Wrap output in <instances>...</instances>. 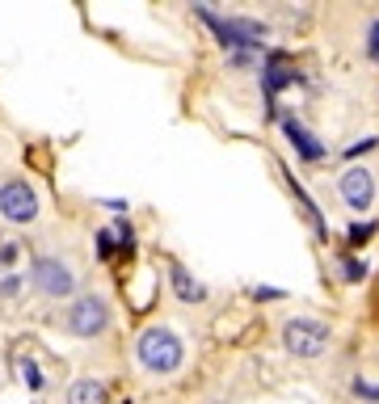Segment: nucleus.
I'll return each instance as SVG.
<instances>
[{"label":"nucleus","instance_id":"obj_16","mask_svg":"<svg viewBox=\"0 0 379 404\" xmlns=\"http://www.w3.org/2000/svg\"><path fill=\"white\" fill-rule=\"evenodd\" d=\"M371 55H375V59H379V21H375V26H371Z\"/></svg>","mask_w":379,"mask_h":404},{"label":"nucleus","instance_id":"obj_5","mask_svg":"<svg viewBox=\"0 0 379 404\" xmlns=\"http://www.w3.org/2000/svg\"><path fill=\"white\" fill-rule=\"evenodd\" d=\"M34 286L51 295V299H63V295H72V286H76V278H72V269L63 266V261H55V257H43V261H34Z\"/></svg>","mask_w":379,"mask_h":404},{"label":"nucleus","instance_id":"obj_13","mask_svg":"<svg viewBox=\"0 0 379 404\" xmlns=\"http://www.w3.org/2000/svg\"><path fill=\"white\" fill-rule=\"evenodd\" d=\"M21 375H26V383H30L34 392L43 388V379H38V371H34V362H21Z\"/></svg>","mask_w":379,"mask_h":404},{"label":"nucleus","instance_id":"obj_3","mask_svg":"<svg viewBox=\"0 0 379 404\" xmlns=\"http://www.w3.org/2000/svg\"><path fill=\"white\" fill-rule=\"evenodd\" d=\"M283 341L291 354H299V358H316L325 346H329V333H325V324H312V320H291L283 328Z\"/></svg>","mask_w":379,"mask_h":404},{"label":"nucleus","instance_id":"obj_8","mask_svg":"<svg viewBox=\"0 0 379 404\" xmlns=\"http://www.w3.org/2000/svg\"><path fill=\"white\" fill-rule=\"evenodd\" d=\"M68 404H105V388L97 379H76L68 388Z\"/></svg>","mask_w":379,"mask_h":404},{"label":"nucleus","instance_id":"obj_10","mask_svg":"<svg viewBox=\"0 0 379 404\" xmlns=\"http://www.w3.org/2000/svg\"><path fill=\"white\" fill-rule=\"evenodd\" d=\"M173 286H177V295H182V299H202V291H198V286L190 282L182 269H173Z\"/></svg>","mask_w":379,"mask_h":404},{"label":"nucleus","instance_id":"obj_14","mask_svg":"<svg viewBox=\"0 0 379 404\" xmlns=\"http://www.w3.org/2000/svg\"><path fill=\"white\" fill-rule=\"evenodd\" d=\"M110 240H114V232H101V236H97V253H101V257H110V253H114V244H110Z\"/></svg>","mask_w":379,"mask_h":404},{"label":"nucleus","instance_id":"obj_15","mask_svg":"<svg viewBox=\"0 0 379 404\" xmlns=\"http://www.w3.org/2000/svg\"><path fill=\"white\" fill-rule=\"evenodd\" d=\"M354 392H358V396H375L379 400V388H367V383H354Z\"/></svg>","mask_w":379,"mask_h":404},{"label":"nucleus","instance_id":"obj_6","mask_svg":"<svg viewBox=\"0 0 379 404\" xmlns=\"http://www.w3.org/2000/svg\"><path fill=\"white\" fill-rule=\"evenodd\" d=\"M341 198L350 202V211H367L375 202V177L367 169H346L341 173Z\"/></svg>","mask_w":379,"mask_h":404},{"label":"nucleus","instance_id":"obj_9","mask_svg":"<svg viewBox=\"0 0 379 404\" xmlns=\"http://www.w3.org/2000/svg\"><path fill=\"white\" fill-rule=\"evenodd\" d=\"M286 81H291L286 63H283V59H270V68H266V85H270V89H283Z\"/></svg>","mask_w":379,"mask_h":404},{"label":"nucleus","instance_id":"obj_12","mask_svg":"<svg viewBox=\"0 0 379 404\" xmlns=\"http://www.w3.org/2000/svg\"><path fill=\"white\" fill-rule=\"evenodd\" d=\"M371 236H375V227L371 224H354L350 227V240H354V244H363V240H371Z\"/></svg>","mask_w":379,"mask_h":404},{"label":"nucleus","instance_id":"obj_1","mask_svg":"<svg viewBox=\"0 0 379 404\" xmlns=\"http://www.w3.org/2000/svg\"><path fill=\"white\" fill-rule=\"evenodd\" d=\"M182 341L169 333V328H147L140 337V362L147 371H156V375H169V371H177L182 366Z\"/></svg>","mask_w":379,"mask_h":404},{"label":"nucleus","instance_id":"obj_2","mask_svg":"<svg viewBox=\"0 0 379 404\" xmlns=\"http://www.w3.org/2000/svg\"><path fill=\"white\" fill-rule=\"evenodd\" d=\"M105 324H110V304H105L101 295H85V299H76L72 312H68V328H72L76 337H97Z\"/></svg>","mask_w":379,"mask_h":404},{"label":"nucleus","instance_id":"obj_4","mask_svg":"<svg viewBox=\"0 0 379 404\" xmlns=\"http://www.w3.org/2000/svg\"><path fill=\"white\" fill-rule=\"evenodd\" d=\"M0 215H4L9 224H30V219L38 215L34 190H30L26 181H9V185L0 190Z\"/></svg>","mask_w":379,"mask_h":404},{"label":"nucleus","instance_id":"obj_11","mask_svg":"<svg viewBox=\"0 0 379 404\" xmlns=\"http://www.w3.org/2000/svg\"><path fill=\"white\" fill-rule=\"evenodd\" d=\"M341 269H346V278H350V282H363V278H367V269L358 266L354 257H346V261H341Z\"/></svg>","mask_w":379,"mask_h":404},{"label":"nucleus","instance_id":"obj_7","mask_svg":"<svg viewBox=\"0 0 379 404\" xmlns=\"http://www.w3.org/2000/svg\"><path fill=\"white\" fill-rule=\"evenodd\" d=\"M283 127H286V135H291V143H295V152H299L303 160H321V156H325V147H321V143H316L312 135L303 131V127H299L295 118H286Z\"/></svg>","mask_w":379,"mask_h":404}]
</instances>
